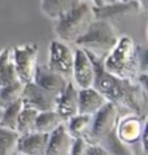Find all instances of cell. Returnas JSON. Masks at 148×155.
<instances>
[{"instance_id":"7402d4cb","label":"cell","mask_w":148,"mask_h":155,"mask_svg":"<svg viewBox=\"0 0 148 155\" xmlns=\"http://www.w3.org/2000/svg\"><path fill=\"white\" fill-rule=\"evenodd\" d=\"M23 87H25V84L19 80L14 81L12 84L0 87V106L4 109V107H7V106L21 100Z\"/></svg>"},{"instance_id":"ffe728a7","label":"cell","mask_w":148,"mask_h":155,"mask_svg":"<svg viewBox=\"0 0 148 155\" xmlns=\"http://www.w3.org/2000/svg\"><path fill=\"white\" fill-rule=\"evenodd\" d=\"M64 123L65 122H64L62 118L55 110L39 113L37 116L35 124H34V132L43 133V134H51L53 130H56Z\"/></svg>"},{"instance_id":"44dd1931","label":"cell","mask_w":148,"mask_h":155,"mask_svg":"<svg viewBox=\"0 0 148 155\" xmlns=\"http://www.w3.org/2000/svg\"><path fill=\"white\" fill-rule=\"evenodd\" d=\"M38 114L39 113L35 109L30 107V106H26V105H22V109L19 111L18 120H17L16 132L19 136L34 132V124H35Z\"/></svg>"},{"instance_id":"8fae6325","label":"cell","mask_w":148,"mask_h":155,"mask_svg":"<svg viewBox=\"0 0 148 155\" xmlns=\"http://www.w3.org/2000/svg\"><path fill=\"white\" fill-rule=\"evenodd\" d=\"M33 81L42 89L55 94H60L69 83L68 79L52 71L46 64H38Z\"/></svg>"},{"instance_id":"e0dca14e","label":"cell","mask_w":148,"mask_h":155,"mask_svg":"<svg viewBox=\"0 0 148 155\" xmlns=\"http://www.w3.org/2000/svg\"><path fill=\"white\" fill-rule=\"evenodd\" d=\"M81 3L82 0H41V9L48 18L57 21Z\"/></svg>"},{"instance_id":"7a4b0ae2","label":"cell","mask_w":148,"mask_h":155,"mask_svg":"<svg viewBox=\"0 0 148 155\" xmlns=\"http://www.w3.org/2000/svg\"><path fill=\"white\" fill-rule=\"evenodd\" d=\"M117 28L109 21L95 19L87 31L76 41L79 48L93 61L104 62L118 41Z\"/></svg>"},{"instance_id":"5b68a950","label":"cell","mask_w":148,"mask_h":155,"mask_svg":"<svg viewBox=\"0 0 148 155\" xmlns=\"http://www.w3.org/2000/svg\"><path fill=\"white\" fill-rule=\"evenodd\" d=\"M39 47L37 43H25L12 48L13 64L19 81L23 84L31 83L34 80L35 70L38 66Z\"/></svg>"},{"instance_id":"277c9868","label":"cell","mask_w":148,"mask_h":155,"mask_svg":"<svg viewBox=\"0 0 148 155\" xmlns=\"http://www.w3.org/2000/svg\"><path fill=\"white\" fill-rule=\"evenodd\" d=\"M93 21H95V17H93L92 5L90 3L82 2L72 12L55 21L53 30H55L57 40L65 44L76 43L87 31V28L91 26Z\"/></svg>"},{"instance_id":"5bb4252c","label":"cell","mask_w":148,"mask_h":155,"mask_svg":"<svg viewBox=\"0 0 148 155\" xmlns=\"http://www.w3.org/2000/svg\"><path fill=\"white\" fill-rule=\"evenodd\" d=\"M105 104L107 100L93 87L78 91V114L93 116Z\"/></svg>"},{"instance_id":"ba28073f","label":"cell","mask_w":148,"mask_h":155,"mask_svg":"<svg viewBox=\"0 0 148 155\" xmlns=\"http://www.w3.org/2000/svg\"><path fill=\"white\" fill-rule=\"evenodd\" d=\"M147 128V115L126 113L120 115L115 133L122 143L131 146L140 141L143 130Z\"/></svg>"},{"instance_id":"ac0fdd59","label":"cell","mask_w":148,"mask_h":155,"mask_svg":"<svg viewBox=\"0 0 148 155\" xmlns=\"http://www.w3.org/2000/svg\"><path fill=\"white\" fill-rule=\"evenodd\" d=\"M92 123V116L77 114L65 122V128L73 140L76 138H88Z\"/></svg>"},{"instance_id":"4fadbf2b","label":"cell","mask_w":148,"mask_h":155,"mask_svg":"<svg viewBox=\"0 0 148 155\" xmlns=\"http://www.w3.org/2000/svg\"><path fill=\"white\" fill-rule=\"evenodd\" d=\"M49 134L30 132L19 136L17 153L21 155H46Z\"/></svg>"},{"instance_id":"d6a6232c","label":"cell","mask_w":148,"mask_h":155,"mask_svg":"<svg viewBox=\"0 0 148 155\" xmlns=\"http://www.w3.org/2000/svg\"><path fill=\"white\" fill-rule=\"evenodd\" d=\"M13 155H21V154H18V153H16V154H13Z\"/></svg>"},{"instance_id":"6da1fadb","label":"cell","mask_w":148,"mask_h":155,"mask_svg":"<svg viewBox=\"0 0 148 155\" xmlns=\"http://www.w3.org/2000/svg\"><path fill=\"white\" fill-rule=\"evenodd\" d=\"M91 61L96 72L93 88L103 94L107 102L115 105L120 114L132 113L138 115H147V93L140 88L136 81L113 76L104 71L101 62L93 60Z\"/></svg>"},{"instance_id":"3957f363","label":"cell","mask_w":148,"mask_h":155,"mask_svg":"<svg viewBox=\"0 0 148 155\" xmlns=\"http://www.w3.org/2000/svg\"><path fill=\"white\" fill-rule=\"evenodd\" d=\"M103 69L120 79L135 80L139 75L136 62V43L130 36L121 35L113 51L109 53L104 62Z\"/></svg>"},{"instance_id":"d4e9b609","label":"cell","mask_w":148,"mask_h":155,"mask_svg":"<svg viewBox=\"0 0 148 155\" xmlns=\"http://www.w3.org/2000/svg\"><path fill=\"white\" fill-rule=\"evenodd\" d=\"M100 145L107 150L109 155H135L132 153V150L130 149V146L122 143L120 140L116 137L115 132L108 136Z\"/></svg>"},{"instance_id":"f546056e","label":"cell","mask_w":148,"mask_h":155,"mask_svg":"<svg viewBox=\"0 0 148 155\" xmlns=\"http://www.w3.org/2000/svg\"><path fill=\"white\" fill-rule=\"evenodd\" d=\"M136 0H117V3H134Z\"/></svg>"},{"instance_id":"4316f807","label":"cell","mask_w":148,"mask_h":155,"mask_svg":"<svg viewBox=\"0 0 148 155\" xmlns=\"http://www.w3.org/2000/svg\"><path fill=\"white\" fill-rule=\"evenodd\" d=\"M90 142L85 138H76L73 140L72 147H70V153L69 155H87L88 147H90Z\"/></svg>"},{"instance_id":"cb8c5ba5","label":"cell","mask_w":148,"mask_h":155,"mask_svg":"<svg viewBox=\"0 0 148 155\" xmlns=\"http://www.w3.org/2000/svg\"><path fill=\"white\" fill-rule=\"evenodd\" d=\"M21 109H22V101L21 100L7 106V107H4L3 114H2V120H0V127L11 129V130H16L18 115H19Z\"/></svg>"},{"instance_id":"30bf717a","label":"cell","mask_w":148,"mask_h":155,"mask_svg":"<svg viewBox=\"0 0 148 155\" xmlns=\"http://www.w3.org/2000/svg\"><path fill=\"white\" fill-rule=\"evenodd\" d=\"M57 96L58 94L42 89L34 81H31V83L25 84L21 101L22 105L30 106V107L35 109L38 113H44V111L55 110Z\"/></svg>"},{"instance_id":"83f0119b","label":"cell","mask_w":148,"mask_h":155,"mask_svg":"<svg viewBox=\"0 0 148 155\" xmlns=\"http://www.w3.org/2000/svg\"><path fill=\"white\" fill-rule=\"evenodd\" d=\"M87 155H109L108 151L101 146V145H90L88 147V151H87Z\"/></svg>"},{"instance_id":"8992f818","label":"cell","mask_w":148,"mask_h":155,"mask_svg":"<svg viewBox=\"0 0 148 155\" xmlns=\"http://www.w3.org/2000/svg\"><path fill=\"white\" fill-rule=\"evenodd\" d=\"M120 115V111L115 105L107 102L92 116L91 129L87 141L92 145H100L108 136L115 132Z\"/></svg>"},{"instance_id":"9c48e42d","label":"cell","mask_w":148,"mask_h":155,"mask_svg":"<svg viewBox=\"0 0 148 155\" xmlns=\"http://www.w3.org/2000/svg\"><path fill=\"white\" fill-rule=\"evenodd\" d=\"M96 72L92 61L79 48L74 51V64L72 71V83L78 89L92 88L95 84Z\"/></svg>"},{"instance_id":"1f68e13d","label":"cell","mask_w":148,"mask_h":155,"mask_svg":"<svg viewBox=\"0 0 148 155\" xmlns=\"http://www.w3.org/2000/svg\"><path fill=\"white\" fill-rule=\"evenodd\" d=\"M82 2H86V3H90L91 4V0H82Z\"/></svg>"},{"instance_id":"2e32d148","label":"cell","mask_w":148,"mask_h":155,"mask_svg":"<svg viewBox=\"0 0 148 155\" xmlns=\"http://www.w3.org/2000/svg\"><path fill=\"white\" fill-rule=\"evenodd\" d=\"M73 138L68 133L65 123L49 134L46 155H69Z\"/></svg>"},{"instance_id":"9a60e30c","label":"cell","mask_w":148,"mask_h":155,"mask_svg":"<svg viewBox=\"0 0 148 155\" xmlns=\"http://www.w3.org/2000/svg\"><path fill=\"white\" fill-rule=\"evenodd\" d=\"M93 17L95 19H100V21H109L113 18H120L123 16H127L130 13L142 12L139 4L136 2L134 3H116L109 4V5H104L100 8H93Z\"/></svg>"},{"instance_id":"f1b7e54d","label":"cell","mask_w":148,"mask_h":155,"mask_svg":"<svg viewBox=\"0 0 148 155\" xmlns=\"http://www.w3.org/2000/svg\"><path fill=\"white\" fill-rule=\"evenodd\" d=\"M136 3L139 4V7H140V9H142V12H144L146 9H147V0H136Z\"/></svg>"},{"instance_id":"603a6c76","label":"cell","mask_w":148,"mask_h":155,"mask_svg":"<svg viewBox=\"0 0 148 155\" xmlns=\"http://www.w3.org/2000/svg\"><path fill=\"white\" fill-rule=\"evenodd\" d=\"M19 134L16 130L0 127V155H13L17 153Z\"/></svg>"},{"instance_id":"d6986e66","label":"cell","mask_w":148,"mask_h":155,"mask_svg":"<svg viewBox=\"0 0 148 155\" xmlns=\"http://www.w3.org/2000/svg\"><path fill=\"white\" fill-rule=\"evenodd\" d=\"M17 80L18 78L13 64L12 48H4L0 51V87L12 84Z\"/></svg>"},{"instance_id":"7c38bea8","label":"cell","mask_w":148,"mask_h":155,"mask_svg":"<svg viewBox=\"0 0 148 155\" xmlns=\"http://www.w3.org/2000/svg\"><path fill=\"white\" fill-rule=\"evenodd\" d=\"M78 89L72 81H69L60 94L57 96L55 111L66 122L78 114Z\"/></svg>"},{"instance_id":"52a82bcc","label":"cell","mask_w":148,"mask_h":155,"mask_svg":"<svg viewBox=\"0 0 148 155\" xmlns=\"http://www.w3.org/2000/svg\"><path fill=\"white\" fill-rule=\"evenodd\" d=\"M47 66L56 74L64 76L72 81V71L74 64V51L65 43L60 40H52L49 44Z\"/></svg>"},{"instance_id":"484cf974","label":"cell","mask_w":148,"mask_h":155,"mask_svg":"<svg viewBox=\"0 0 148 155\" xmlns=\"http://www.w3.org/2000/svg\"><path fill=\"white\" fill-rule=\"evenodd\" d=\"M147 52V47L144 44H136V62L139 74H148Z\"/></svg>"},{"instance_id":"4dcf8cb0","label":"cell","mask_w":148,"mask_h":155,"mask_svg":"<svg viewBox=\"0 0 148 155\" xmlns=\"http://www.w3.org/2000/svg\"><path fill=\"white\" fill-rule=\"evenodd\" d=\"M2 114H3V107L0 106V120H2Z\"/></svg>"}]
</instances>
